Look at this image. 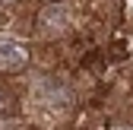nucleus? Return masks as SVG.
I'll return each mask as SVG.
<instances>
[{"mask_svg": "<svg viewBox=\"0 0 133 130\" xmlns=\"http://www.w3.org/2000/svg\"><path fill=\"white\" fill-rule=\"evenodd\" d=\"M73 19H76V13L66 0H48L35 13V29L41 38H60L73 29Z\"/></svg>", "mask_w": 133, "mask_h": 130, "instance_id": "f257e3e1", "label": "nucleus"}, {"mask_svg": "<svg viewBox=\"0 0 133 130\" xmlns=\"http://www.w3.org/2000/svg\"><path fill=\"white\" fill-rule=\"evenodd\" d=\"M32 54L19 38H0V76H19L29 70Z\"/></svg>", "mask_w": 133, "mask_h": 130, "instance_id": "f03ea898", "label": "nucleus"}, {"mask_svg": "<svg viewBox=\"0 0 133 130\" xmlns=\"http://www.w3.org/2000/svg\"><path fill=\"white\" fill-rule=\"evenodd\" d=\"M16 111H19V99H16L13 86H6L0 79V118H13Z\"/></svg>", "mask_w": 133, "mask_h": 130, "instance_id": "7ed1b4c3", "label": "nucleus"}]
</instances>
